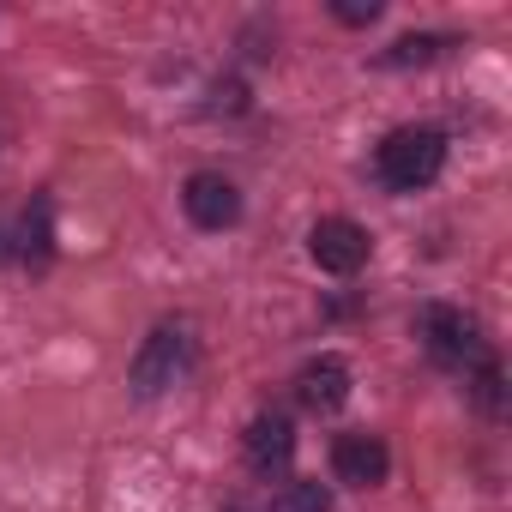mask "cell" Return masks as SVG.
<instances>
[{
    "instance_id": "1",
    "label": "cell",
    "mask_w": 512,
    "mask_h": 512,
    "mask_svg": "<svg viewBox=\"0 0 512 512\" xmlns=\"http://www.w3.org/2000/svg\"><path fill=\"white\" fill-rule=\"evenodd\" d=\"M440 169H446V133H440V127H398V133H386L380 151H374V175H380L392 193H416V187H428Z\"/></svg>"
},
{
    "instance_id": "2",
    "label": "cell",
    "mask_w": 512,
    "mask_h": 512,
    "mask_svg": "<svg viewBox=\"0 0 512 512\" xmlns=\"http://www.w3.org/2000/svg\"><path fill=\"white\" fill-rule=\"evenodd\" d=\"M416 338L428 344V356L440 362V368H464V362H488V350H482V338H476V326L458 314V308H446V302H428L422 314H416Z\"/></svg>"
},
{
    "instance_id": "3",
    "label": "cell",
    "mask_w": 512,
    "mask_h": 512,
    "mask_svg": "<svg viewBox=\"0 0 512 512\" xmlns=\"http://www.w3.org/2000/svg\"><path fill=\"white\" fill-rule=\"evenodd\" d=\"M368 229L362 223H350V217H320L314 229H308V253H314V266L320 272H332V278H350V272H362L368 266Z\"/></svg>"
},
{
    "instance_id": "4",
    "label": "cell",
    "mask_w": 512,
    "mask_h": 512,
    "mask_svg": "<svg viewBox=\"0 0 512 512\" xmlns=\"http://www.w3.org/2000/svg\"><path fill=\"white\" fill-rule=\"evenodd\" d=\"M181 356H187V338H181V326H157V332L139 344L133 368H127V386H133V398H157V392H169V386H175V374H181Z\"/></svg>"
},
{
    "instance_id": "5",
    "label": "cell",
    "mask_w": 512,
    "mask_h": 512,
    "mask_svg": "<svg viewBox=\"0 0 512 512\" xmlns=\"http://www.w3.org/2000/svg\"><path fill=\"white\" fill-rule=\"evenodd\" d=\"M181 205H187V217H193L199 229H229V223L241 217V193H235V181H229V175H211V169L187 175Z\"/></svg>"
},
{
    "instance_id": "6",
    "label": "cell",
    "mask_w": 512,
    "mask_h": 512,
    "mask_svg": "<svg viewBox=\"0 0 512 512\" xmlns=\"http://www.w3.org/2000/svg\"><path fill=\"white\" fill-rule=\"evenodd\" d=\"M386 470H392V452H386L380 434H338L332 440V476L338 482L374 488V482H386Z\"/></svg>"
},
{
    "instance_id": "7",
    "label": "cell",
    "mask_w": 512,
    "mask_h": 512,
    "mask_svg": "<svg viewBox=\"0 0 512 512\" xmlns=\"http://www.w3.org/2000/svg\"><path fill=\"white\" fill-rule=\"evenodd\" d=\"M241 446H247V464H253V470H284V464H290V452H296V428H290V416L260 410V416L247 422Z\"/></svg>"
},
{
    "instance_id": "8",
    "label": "cell",
    "mask_w": 512,
    "mask_h": 512,
    "mask_svg": "<svg viewBox=\"0 0 512 512\" xmlns=\"http://www.w3.org/2000/svg\"><path fill=\"white\" fill-rule=\"evenodd\" d=\"M296 398H302L308 410H338V404L350 398V362H344V356H314V362H302Z\"/></svg>"
},
{
    "instance_id": "9",
    "label": "cell",
    "mask_w": 512,
    "mask_h": 512,
    "mask_svg": "<svg viewBox=\"0 0 512 512\" xmlns=\"http://www.w3.org/2000/svg\"><path fill=\"white\" fill-rule=\"evenodd\" d=\"M272 512H332V488L326 482H284L272 494Z\"/></svg>"
},
{
    "instance_id": "10",
    "label": "cell",
    "mask_w": 512,
    "mask_h": 512,
    "mask_svg": "<svg viewBox=\"0 0 512 512\" xmlns=\"http://www.w3.org/2000/svg\"><path fill=\"white\" fill-rule=\"evenodd\" d=\"M434 55H440V37H398L386 61H392V67H422V61H434Z\"/></svg>"
},
{
    "instance_id": "11",
    "label": "cell",
    "mask_w": 512,
    "mask_h": 512,
    "mask_svg": "<svg viewBox=\"0 0 512 512\" xmlns=\"http://www.w3.org/2000/svg\"><path fill=\"white\" fill-rule=\"evenodd\" d=\"M49 260V205H37V217H25V260Z\"/></svg>"
},
{
    "instance_id": "12",
    "label": "cell",
    "mask_w": 512,
    "mask_h": 512,
    "mask_svg": "<svg viewBox=\"0 0 512 512\" xmlns=\"http://www.w3.org/2000/svg\"><path fill=\"white\" fill-rule=\"evenodd\" d=\"M344 25H374L380 19V0H338V7H332Z\"/></svg>"
},
{
    "instance_id": "13",
    "label": "cell",
    "mask_w": 512,
    "mask_h": 512,
    "mask_svg": "<svg viewBox=\"0 0 512 512\" xmlns=\"http://www.w3.org/2000/svg\"><path fill=\"white\" fill-rule=\"evenodd\" d=\"M0 260H7V235H0Z\"/></svg>"
}]
</instances>
